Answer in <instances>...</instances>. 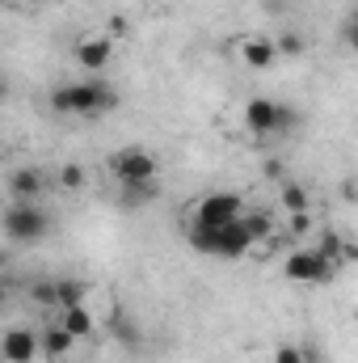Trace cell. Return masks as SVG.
I'll return each mask as SVG.
<instances>
[{
    "label": "cell",
    "mask_w": 358,
    "mask_h": 363,
    "mask_svg": "<svg viewBox=\"0 0 358 363\" xmlns=\"http://www.w3.org/2000/svg\"><path fill=\"white\" fill-rule=\"evenodd\" d=\"M30 300H34L38 308H51V313H55V279H34V283H30Z\"/></svg>",
    "instance_id": "cell-21"
},
{
    "label": "cell",
    "mask_w": 358,
    "mask_h": 363,
    "mask_svg": "<svg viewBox=\"0 0 358 363\" xmlns=\"http://www.w3.org/2000/svg\"><path fill=\"white\" fill-rule=\"evenodd\" d=\"M0 228L13 245H34L51 233V216L38 207V203H13L4 216H0Z\"/></svg>",
    "instance_id": "cell-3"
},
{
    "label": "cell",
    "mask_w": 358,
    "mask_h": 363,
    "mask_svg": "<svg viewBox=\"0 0 358 363\" xmlns=\"http://www.w3.org/2000/svg\"><path fill=\"white\" fill-rule=\"evenodd\" d=\"M308 51V38L299 34V30H287V34H278L274 38V55H287V60H299Z\"/></svg>",
    "instance_id": "cell-18"
},
{
    "label": "cell",
    "mask_w": 358,
    "mask_h": 363,
    "mask_svg": "<svg viewBox=\"0 0 358 363\" xmlns=\"http://www.w3.org/2000/svg\"><path fill=\"white\" fill-rule=\"evenodd\" d=\"M274 114H278V101H270V97H249L245 101V127L253 135H274Z\"/></svg>",
    "instance_id": "cell-10"
},
{
    "label": "cell",
    "mask_w": 358,
    "mask_h": 363,
    "mask_svg": "<svg viewBox=\"0 0 358 363\" xmlns=\"http://www.w3.org/2000/svg\"><path fill=\"white\" fill-rule=\"evenodd\" d=\"M270 363H304V347L282 342V347H274V359H270Z\"/></svg>",
    "instance_id": "cell-24"
},
{
    "label": "cell",
    "mask_w": 358,
    "mask_h": 363,
    "mask_svg": "<svg viewBox=\"0 0 358 363\" xmlns=\"http://www.w3.org/2000/svg\"><path fill=\"white\" fill-rule=\"evenodd\" d=\"M59 325L72 334V338H89L93 330H97V321H93V313L85 304H72V308H59Z\"/></svg>",
    "instance_id": "cell-14"
},
{
    "label": "cell",
    "mask_w": 358,
    "mask_h": 363,
    "mask_svg": "<svg viewBox=\"0 0 358 363\" xmlns=\"http://www.w3.org/2000/svg\"><path fill=\"white\" fill-rule=\"evenodd\" d=\"M266 178H282V165L278 161H266Z\"/></svg>",
    "instance_id": "cell-26"
},
{
    "label": "cell",
    "mask_w": 358,
    "mask_h": 363,
    "mask_svg": "<svg viewBox=\"0 0 358 363\" xmlns=\"http://www.w3.org/2000/svg\"><path fill=\"white\" fill-rule=\"evenodd\" d=\"M0 4H13V0H0Z\"/></svg>",
    "instance_id": "cell-29"
},
{
    "label": "cell",
    "mask_w": 358,
    "mask_h": 363,
    "mask_svg": "<svg viewBox=\"0 0 358 363\" xmlns=\"http://www.w3.org/2000/svg\"><path fill=\"white\" fill-rule=\"evenodd\" d=\"M110 60H114V43L110 38H81L76 43V64L85 72H101Z\"/></svg>",
    "instance_id": "cell-9"
},
{
    "label": "cell",
    "mask_w": 358,
    "mask_h": 363,
    "mask_svg": "<svg viewBox=\"0 0 358 363\" xmlns=\"http://www.w3.org/2000/svg\"><path fill=\"white\" fill-rule=\"evenodd\" d=\"M291 228H295V233H308V228H312V216H308V211H295V216H291Z\"/></svg>",
    "instance_id": "cell-25"
},
{
    "label": "cell",
    "mask_w": 358,
    "mask_h": 363,
    "mask_svg": "<svg viewBox=\"0 0 358 363\" xmlns=\"http://www.w3.org/2000/svg\"><path fill=\"white\" fill-rule=\"evenodd\" d=\"M342 241H346V237H337L333 228H325V233H321V245H316L312 254L325 258V262H337V258H342Z\"/></svg>",
    "instance_id": "cell-20"
},
{
    "label": "cell",
    "mask_w": 358,
    "mask_h": 363,
    "mask_svg": "<svg viewBox=\"0 0 358 363\" xmlns=\"http://www.w3.org/2000/svg\"><path fill=\"white\" fill-rule=\"evenodd\" d=\"M241 224H245V233H249V241L253 245H262V241H270L274 237V216L270 211H241Z\"/></svg>",
    "instance_id": "cell-17"
},
{
    "label": "cell",
    "mask_w": 358,
    "mask_h": 363,
    "mask_svg": "<svg viewBox=\"0 0 358 363\" xmlns=\"http://www.w3.org/2000/svg\"><path fill=\"white\" fill-rule=\"evenodd\" d=\"M85 296H89L85 279H55V313L72 308V304H85Z\"/></svg>",
    "instance_id": "cell-16"
},
{
    "label": "cell",
    "mask_w": 358,
    "mask_h": 363,
    "mask_svg": "<svg viewBox=\"0 0 358 363\" xmlns=\"http://www.w3.org/2000/svg\"><path fill=\"white\" fill-rule=\"evenodd\" d=\"M0 359L4 363H34L38 359V334L25 325H8L0 334Z\"/></svg>",
    "instance_id": "cell-7"
},
{
    "label": "cell",
    "mask_w": 358,
    "mask_h": 363,
    "mask_svg": "<svg viewBox=\"0 0 358 363\" xmlns=\"http://www.w3.org/2000/svg\"><path fill=\"white\" fill-rule=\"evenodd\" d=\"M42 190H47V178H42L38 169H13V174H8V194H13V203H34Z\"/></svg>",
    "instance_id": "cell-11"
},
{
    "label": "cell",
    "mask_w": 358,
    "mask_h": 363,
    "mask_svg": "<svg viewBox=\"0 0 358 363\" xmlns=\"http://www.w3.org/2000/svg\"><path fill=\"white\" fill-rule=\"evenodd\" d=\"M152 199H161V182H131V186H118V203L122 207H144V203H152Z\"/></svg>",
    "instance_id": "cell-15"
},
{
    "label": "cell",
    "mask_w": 358,
    "mask_h": 363,
    "mask_svg": "<svg viewBox=\"0 0 358 363\" xmlns=\"http://www.w3.org/2000/svg\"><path fill=\"white\" fill-rule=\"evenodd\" d=\"M241 211H245V199H241V194H232V190H211V194L194 207V220H190V224H198V228H224V224L241 220Z\"/></svg>",
    "instance_id": "cell-5"
},
{
    "label": "cell",
    "mask_w": 358,
    "mask_h": 363,
    "mask_svg": "<svg viewBox=\"0 0 358 363\" xmlns=\"http://www.w3.org/2000/svg\"><path fill=\"white\" fill-rule=\"evenodd\" d=\"M295 127H299V110L278 101V114H274V135H287V131H295Z\"/></svg>",
    "instance_id": "cell-23"
},
{
    "label": "cell",
    "mask_w": 358,
    "mask_h": 363,
    "mask_svg": "<svg viewBox=\"0 0 358 363\" xmlns=\"http://www.w3.org/2000/svg\"><path fill=\"white\" fill-rule=\"evenodd\" d=\"M118 106V93L105 81H76V85H59L51 89V110L68 114V118H101Z\"/></svg>",
    "instance_id": "cell-1"
},
{
    "label": "cell",
    "mask_w": 358,
    "mask_h": 363,
    "mask_svg": "<svg viewBox=\"0 0 358 363\" xmlns=\"http://www.w3.org/2000/svg\"><path fill=\"white\" fill-rule=\"evenodd\" d=\"M110 338H114L122 351H131V355L144 347V330H139V321H135L127 308H114V313H110Z\"/></svg>",
    "instance_id": "cell-8"
},
{
    "label": "cell",
    "mask_w": 358,
    "mask_h": 363,
    "mask_svg": "<svg viewBox=\"0 0 358 363\" xmlns=\"http://www.w3.org/2000/svg\"><path fill=\"white\" fill-rule=\"evenodd\" d=\"M13 4H42V0H13Z\"/></svg>",
    "instance_id": "cell-28"
},
{
    "label": "cell",
    "mask_w": 358,
    "mask_h": 363,
    "mask_svg": "<svg viewBox=\"0 0 358 363\" xmlns=\"http://www.w3.org/2000/svg\"><path fill=\"white\" fill-rule=\"evenodd\" d=\"M241 60H245L249 68H258V72H262V68H270V64L278 60V55H274V38H266V34L245 38V43H241Z\"/></svg>",
    "instance_id": "cell-13"
},
{
    "label": "cell",
    "mask_w": 358,
    "mask_h": 363,
    "mask_svg": "<svg viewBox=\"0 0 358 363\" xmlns=\"http://www.w3.org/2000/svg\"><path fill=\"white\" fill-rule=\"evenodd\" d=\"M72 347H76V338H72L59 321H51V325L38 334V355H47V359H64V355H72Z\"/></svg>",
    "instance_id": "cell-12"
},
{
    "label": "cell",
    "mask_w": 358,
    "mask_h": 363,
    "mask_svg": "<svg viewBox=\"0 0 358 363\" xmlns=\"http://www.w3.org/2000/svg\"><path fill=\"white\" fill-rule=\"evenodd\" d=\"M282 274H287L291 283L325 287V283H333V279H337V262H325V258H316L312 250H295V254L282 262Z\"/></svg>",
    "instance_id": "cell-6"
},
{
    "label": "cell",
    "mask_w": 358,
    "mask_h": 363,
    "mask_svg": "<svg viewBox=\"0 0 358 363\" xmlns=\"http://www.w3.org/2000/svg\"><path fill=\"white\" fill-rule=\"evenodd\" d=\"M4 97H8V81H4V77H0V101H4Z\"/></svg>",
    "instance_id": "cell-27"
},
{
    "label": "cell",
    "mask_w": 358,
    "mask_h": 363,
    "mask_svg": "<svg viewBox=\"0 0 358 363\" xmlns=\"http://www.w3.org/2000/svg\"><path fill=\"white\" fill-rule=\"evenodd\" d=\"M55 182H59V190H68V194H72V190H81V186H85V165L68 161V165L55 174Z\"/></svg>",
    "instance_id": "cell-22"
},
{
    "label": "cell",
    "mask_w": 358,
    "mask_h": 363,
    "mask_svg": "<svg viewBox=\"0 0 358 363\" xmlns=\"http://www.w3.org/2000/svg\"><path fill=\"white\" fill-rule=\"evenodd\" d=\"M278 199H282V207H287V211H291V216H295V211H308V190H304V182H282V194H278Z\"/></svg>",
    "instance_id": "cell-19"
},
{
    "label": "cell",
    "mask_w": 358,
    "mask_h": 363,
    "mask_svg": "<svg viewBox=\"0 0 358 363\" xmlns=\"http://www.w3.org/2000/svg\"><path fill=\"white\" fill-rule=\"evenodd\" d=\"M110 178L118 182V186L152 182V178H161V161H156L152 152H144L139 144H131V148H122V152L110 157Z\"/></svg>",
    "instance_id": "cell-4"
},
{
    "label": "cell",
    "mask_w": 358,
    "mask_h": 363,
    "mask_svg": "<svg viewBox=\"0 0 358 363\" xmlns=\"http://www.w3.org/2000/svg\"><path fill=\"white\" fill-rule=\"evenodd\" d=\"M190 250H198V254H207V258H228V262H236V258H245V254L253 250V241H249V233H245L241 220H232V224H224V228H198V224H190Z\"/></svg>",
    "instance_id": "cell-2"
}]
</instances>
